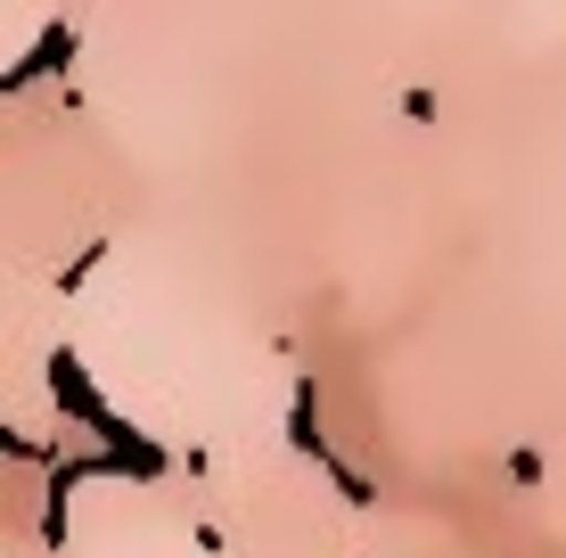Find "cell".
<instances>
[{"instance_id":"6da1fadb","label":"cell","mask_w":566,"mask_h":558,"mask_svg":"<svg viewBox=\"0 0 566 558\" xmlns=\"http://www.w3.org/2000/svg\"><path fill=\"white\" fill-rule=\"evenodd\" d=\"M42 394H50V411L66 419V428L99 435V452H107L115 468L132 476V485H156V476L172 468V452L156 444L148 428H132V419H124V411H115V402L99 394V378L83 370V354H74V345H57V354L42 361Z\"/></svg>"},{"instance_id":"3957f363","label":"cell","mask_w":566,"mask_h":558,"mask_svg":"<svg viewBox=\"0 0 566 558\" xmlns=\"http://www.w3.org/2000/svg\"><path fill=\"white\" fill-rule=\"evenodd\" d=\"M91 476H124V468H115L107 452H66L42 476V550H66V534H74V485H91Z\"/></svg>"},{"instance_id":"7a4b0ae2","label":"cell","mask_w":566,"mask_h":558,"mask_svg":"<svg viewBox=\"0 0 566 558\" xmlns=\"http://www.w3.org/2000/svg\"><path fill=\"white\" fill-rule=\"evenodd\" d=\"M287 444H296V452L312 460V468H321L328 485H337V502H345V509H369V502H378V485H369L354 460L328 444V428H321V387H312V378L296 387V402H287Z\"/></svg>"},{"instance_id":"ba28073f","label":"cell","mask_w":566,"mask_h":558,"mask_svg":"<svg viewBox=\"0 0 566 558\" xmlns=\"http://www.w3.org/2000/svg\"><path fill=\"white\" fill-rule=\"evenodd\" d=\"M402 115H411V124H436V91H402Z\"/></svg>"},{"instance_id":"52a82bcc","label":"cell","mask_w":566,"mask_h":558,"mask_svg":"<svg viewBox=\"0 0 566 558\" xmlns=\"http://www.w3.org/2000/svg\"><path fill=\"white\" fill-rule=\"evenodd\" d=\"M510 476H517V485H542V452L517 444V452H510Z\"/></svg>"},{"instance_id":"277c9868","label":"cell","mask_w":566,"mask_h":558,"mask_svg":"<svg viewBox=\"0 0 566 558\" xmlns=\"http://www.w3.org/2000/svg\"><path fill=\"white\" fill-rule=\"evenodd\" d=\"M74 50H83V25L50 17V25L25 42V57H17V66H0V99H17V91H33V83H66Z\"/></svg>"},{"instance_id":"5b68a950","label":"cell","mask_w":566,"mask_h":558,"mask_svg":"<svg viewBox=\"0 0 566 558\" xmlns=\"http://www.w3.org/2000/svg\"><path fill=\"white\" fill-rule=\"evenodd\" d=\"M0 460H9V468H42V476H50L66 452H57L50 435H25V428H9V419H0Z\"/></svg>"},{"instance_id":"8992f818","label":"cell","mask_w":566,"mask_h":558,"mask_svg":"<svg viewBox=\"0 0 566 558\" xmlns=\"http://www.w3.org/2000/svg\"><path fill=\"white\" fill-rule=\"evenodd\" d=\"M107 255H115V239H91V246H83V255H74V263H66V272H57V296H83V287H91V280H99V263H107Z\"/></svg>"}]
</instances>
